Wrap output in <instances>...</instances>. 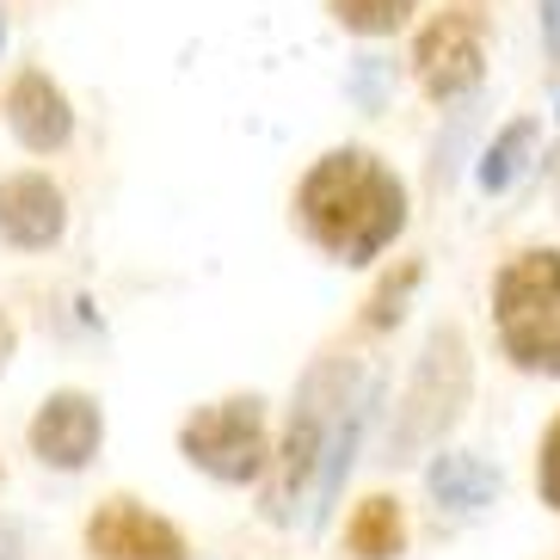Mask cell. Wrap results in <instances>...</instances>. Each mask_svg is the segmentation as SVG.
Returning a JSON list of instances; mask_svg holds the SVG:
<instances>
[{
	"instance_id": "obj_1",
	"label": "cell",
	"mask_w": 560,
	"mask_h": 560,
	"mask_svg": "<svg viewBox=\"0 0 560 560\" xmlns=\"http://www.w3.org/2000/svg\"><path fill=\"white\" fill-rule=\"evenodd\" d=\"M363 425V382L346 358H320L302 376L290 431H283V456L271 462L265 480V511L278 524H320L327 505L339 499V480L351 468V444Z\"/></svg>"
},
{
	"instance_id": "obj_2",
	"label": "cell",
	"mask_w": 560,
	"mask_h": 560,
	"mask_svg": "<svg viewBox=\"0 0 560 560\" xmlns=\"http://www.w3.org/2000/svg\"><path fill=\"white\" fill-rule=\"evenodd\" d=\"M296 210L314 247L346 265L382 259V247H395V234L407 229L400 179L363 149H332L327 161H314L296 191Z\"/></svg>"
},
{
	"instance_id": "obj_3",
	"label": "cell",
	"mask_w": 560,
	"mask_h": 560,
	"mask_svg": "<svg viewBox=\"0 0 560 560\" xmlns=\"http://www.w3.org/2000/svg\"><path fill=\"white\" fill-rule=\"evenodd\" d=\"M493 320H499V346L517 370L560 376V253L548 247L517 253L499 271Z\"/></svg>"
},
{
	"instance_id": "obj_4",
	"label": "cell",
	"mask_w": 560,
	"mask_h": 560,
	"mask_svg": "<svg viewBox=\"0 0 560 560\" xmlns=\"http://www.w3.org/2000/svg\"><path fill=\"white\" fill-rule=\"evenodd\" d=\"M179 444L215 480H259L265 462H271V450H265V407L253 395L191 412L179 431Z\"/></svg>"
},
{
	"instance_id": "obj_5",
	"label": "cell",
	"mask_w": 560,
	"mask_h": 560,
	"mask_svg": "<svg viewBox=\"0 0 560 560\" xmlns=\"http://www.w3.org/2000/svg\"><path fill=\"white\" fill-rule=\"evenodd\" d=\"M462 395H468V358H462V332L438 327L425 339V358H419V376L407 388V407H400V431H395V462L425 450L438 431L456 419Z\"/></svg>"
},
{
	"instance_id": "obj_6",
	"label": "cell",
	"mask_w": 560,
	"mask_h": 560,
	"mask_svg": "<svg viewBox=\"0 0 560 560\" xmlns=\"http://www.w3.org/2000/svg\"><path fill=\"white\" fill-rule=\"evenodd\" d=\"M419 81H425L431 100H456V93H468V86L480 81V62H487V44H480V19L468 13V7H456V13H444L438 25H425V37H419Z\"/></svg>"
},
{
	"instance_id": "obj_7",
	"label": "cell",
	"mask_w": 560,
	"mask_h": 560,
	"mask_svg": "<svg viewBox=\"0 0 560 560\" xmlns=\"http://www.w3.org/2000/svg\"><path fill=\"white\" fill-rule=\"evenodd\" d=\"M86 548H93V560H185L179 529L154 517V511L130 505V499H112V505L93 511Z\"/></svg>"
},
{
	"instance_id": "obj_8",
	"label": "cell",
	"mask_w": 560,
	"mask_h": 560,
	"mask_svg": "<svg viewBox=\"0 0 560 560\" xmlns=\"http://www.w3.org/2000/svg\"><path fill=\"white\" fill-rule=\"evenodd\" d=\"M68 229V203L44 173H13L0 179V234L25 253H44L56 247Z\"/></svg>"
},
{
	"instance_id": "obj_9",
	"label": "cell",
	"mask_w": 560,
	"mask_h": 560,
	"mask_svg": "<svg viewBox=\"0 0 560 560\" xmlns=\"http://www.w3.org/2000/svg\"><path fill=\"white\" fill-rule=\"evenodd\" d=\"M100 407L86 395H50L44 412L32 419V450L37 462H50V468H86L93 450H100Z\"/></svg>"
},
{
	"instance_id": "obj_10",
	"label": "cell",
	"mask_w": 560,
	"mask_h": 560,
	"mask_svg": "<svg viewBox=\"0 0 560 560\" xmlns=\"http://www.w3.org/2000/svg\"><path fill=\"white\" fill-rule=\"evenodd\" d=\"M7 124H13V136L32 154H50L74 136V112H68L62 86L50 74H37V68H25L13 81V93H7Z\"/></svg>"
},
{
	"instance_id": "obj_11",
	"label": "cell",
	"mask_w": 560,
	"mask_h": 560,
	"mask_svg": "<svg viewBox=\"0 0 560 560\" xmlns=\"http://www.w3.org/2000/svg\"><path fill=\"white\" fill-rule=\"evenodd\" d=\"M346 542H351V555L358 560H395L400 555V542H407V529H400V505L395 499H363L358 505V517H351V529H346Z\"/></svg>"
},
{
	"instance_id": "obj_12",
	"label": "cell",
	"mask_w": 560,
	"mask_h": 560,
	"mask_svg": "<svg viewBox=\"0 0 560 560\" xmlns=\"http://www.w3.org/2000/svg\"><path fill=\"white\" fill-rule=\"evenodd\" d=\"M493 487H499V475H487L475 456H438V468H431V493L444 505H480Z\"/></svg>"
},
{
	"instance_id": "obj_13",
	"label": "cell",
	"mask_w": 560,
	"mask_h": 560,
	"mask_svg": "<svg viewBox=\"0 0 560 560\" xmlns=\"http://www.w3.org/2000/svg\"><path fill=\"white\" fill-rule=\"evenodd\" d=\"M529 142H536V124H529V117H517V124H511V130L493 142V154L480 161V185H487V191H505V185L517 179V166H524Z\"/></svg>"
},
{
	"instance_id": "obj_14",
	"label": "cell",
	"mask_w": 560,
	"mask_h": 560,
	"mask_svg": "<svg viewBox=\"0 0 560 560\" xmlns=\"http://www.w3.org/2000/svg\"><path fill=\"white\" fill-rule=\"evenodd\" d=\"M332 13H339V25L358 37H382L395 32V25H407L412 0H332Z\"/></svg>"
},
{
	"instance_id": "obj_15",
	"label": "cell",
	"mask_w": 560,
	"mask_h": 560,
	"mask_svg": "<svg viewBox=\"0 0 560 560\" xmlns=\"http://www.w3.org/2000/svg\"><path fill=\"white\" fill-rule=\"evenodd\" d=\"M536 475H542V499L560 511V419H555V431L542 438V468H536Z\"/></svg>"
},
{
	"instance_id": "obj_16",
	"label": "cell",
	"mask_w": 560,
	"mask_h": 560,
	"mask_svg": "<svg viewBox=\"0 0 560 560\" xmlns=\"http://www.w3.org/2000/svg\"><path fill=\"white\" fill-rule=\"evenodd\" d=\"M542 37H548V56L560 62V0H542Z\"/></svg>"
},
{
	"instance_id": "obj_17",
	"label": "cell",
	"mask_w": 560,
	"mask_h": 560,
	"mask_svg": "<svg viewBox=\"0 0 560 560\" xmlns=\"http://www.w3.org/2000/svg\"><path fill=\"white\" fill-rule=\"evenodd\" d=\"M7 358H13V320L0 314V370H7Z\"/></svg>"
},
{
	"instance_id": "obj_18",
	"label": "cell",
	"mask_w": 560,
	"mask_h": 560,
	"mask_svg": "<svg viewBox=\"0 0 560 560\" xmlns=\"http://www.w3.org/2000/svg\"><path fill=\"white\" fill-rule=\"evenodd\" d=\"M0 560H19V529H0Z\"/></svg>"
},
{
	"instance_id": "obj_19",
	"label": "cell",
	"mask_w": 560,
	"mask_h": 560,
	"mask_svg": "<svg viewBox=\"0 0 560 560\" xmlns=\"http://www.w3.org/2000/svg\"><path fill=\"white\" fill-rule=\"evenodd\" d=\"M555 198H560V166H555Z\"/></svg>"
}]
</instances>
